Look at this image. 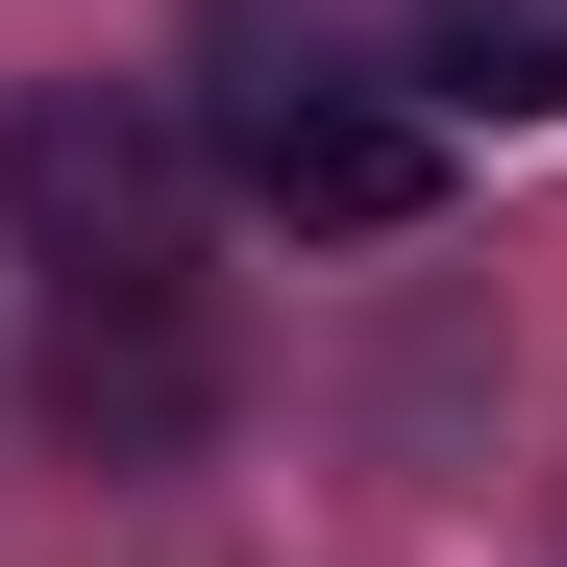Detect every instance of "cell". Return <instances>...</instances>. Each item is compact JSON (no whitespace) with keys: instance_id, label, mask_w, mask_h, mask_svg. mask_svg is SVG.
<instances>
[{"instance_id":"cell-4","label":"cell","mask_w":567,"mask_h":567,"mask_svg":"<svg viewBox=\"0 0 567 567\" xmlns=\"http://www.w3.org/2000/svg\"><path fill=\"white\" fill-rule=\"evenodd\" d=\"M444 100H567V0H420Z\"/></svg>"},{"instance_id":"cell-3","label":"cell","mask_w":567,"mask_h":567,"mask_svg":"<svg viewBox=\"0 0 567 567\" xmlns=\"http://www.w3.org/2000/svg\"><path fill=\"white\" fill-rule=\"evenodd\" d=\"M50 444H100V468L223 444V297H198V271H148V297H50Z\"/></svg>"},{"instance_id":"cell-2","label":"cell","mask_w":567,"mask_h":567,"mask_svg":"<svg viewBox=\"0 0 567 567\" xmlns=\"http://www.w3.org/2000/svg\"><path fill=\"white\" fill-rule=\"evenodd\" d=\"M198 124L173 100H124V74H50L25 124H0V223H25L74 297H148V271H198Z\"/></svg>"},{"instance_id":"cell-1","label":"cell","mask_w":567,"mask_h":567,"mask_svg":"<svg viewBox=\"0 0 567 567\" xmlns=\"http://www.w3.org/2000/svg\"><path fill=\"white\" fill-rule=\"evenodd\" d=\"M173 124H198V173H223L247 223H297V247H395V223L444 198V124L370 100L346 50H297L271 0H223V25L173 50Z\"/></svg>"}]
</instances>
